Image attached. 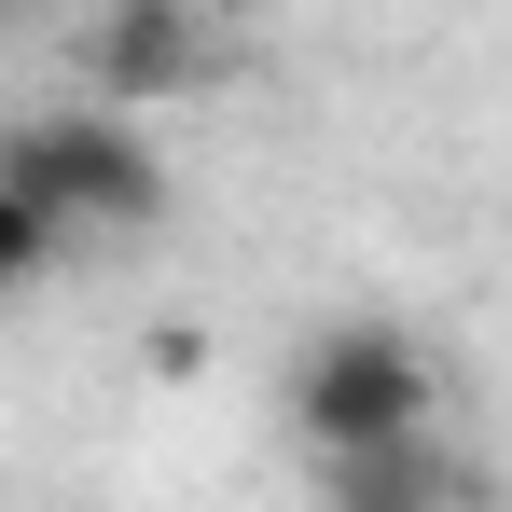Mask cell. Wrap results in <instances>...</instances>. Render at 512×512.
I'll return each mask as SVG.
<instances>
[{"label": "cell", "mask_w": 512, "mask_h": 512, "mask_svg": "<svg viewBox=\"0 0 512 512\" xmlns=\"http://www.w3.org/2000/svg\"><path fill=\"white\" fill-rule=\"evenodd\" d=\"M0 180H28L70 236H153V222H167V153H153L111 97H70V111L0 125Z\"/></svg>", "instance_id": "6da1fadb"}, {"label": "cell", "mask_w": 512, "mask_h": 512, "mask_svg": "<svg viewBox=\"0 0 512 512\" xmlns=\"http://www.w3.org/2000/svg\"><path fill=\"white\" fill-rule=\"evenodd\" d=\"M222 14H194V0H97L84 14V97L111 111H167V97H208L222 84V42H208Z\"/></svg>", "instance_id": "3957f363"}, {"label": "cell", "mask_w": 512, "mask_h": 512, "mask_svg": "<svg viewBox=\"0 0 512 512\" xmlns=\"http://www.w3.org/2000/svg\"><path fill=\"white\" fill-rule=\"evenodd\" d=\"M443 416V374L402 319H333V333L291 360V429L319 457H360V443H402V429Z\"/></svg>", "instance_id": "7a4b0ae2"}, {"label": "cell", "mask_w": 512, "mask_h": 512, "mask_svg": "<svg viewBox=\"0 0 512 512\" xmlns=\"http://www.w3.org/2000/svg\"><path fill=\"white\" fill-rule=\"evenodd\" d=\"M70 250H84V236H70V222H56L28 180H0V305H14V291H42Z\"/></svg>", "instance_id": "5b68a950"}, {"label": "cell", "mask_w": 512, "mask_h": 512, "mask_svg": "<svg viewBox=\"0 0 512 512\" xmlns=\"http://www.w3.org/2000/svg\"><path fill=\"white\" fill-rule=\"evenodd\" d=\"M333 471V499L388 512V499H471L485 471H457V457H429V429H402V443H360V457H319Z\"/></svg>", "instance_id": "277c9868"}, {"label": "cell", "mask_w": 512, "mask_h": 512, "mask_svg": "<svg viewBox=\"0 0 512 512\" xmlns=\"http://www.w3.org/2000/svg\"><path fill=\"white\" fill-rule=\"evenodd\" d=\"M194 14H250V0H194Z\"/></svg>", "instance_id": "52a82bcc"}, {"label": "cell", "mask_w": 512, "mask_h": 512, "mask_svg": "<svg viewBox=\"0 0 512 512\" xmlns=\"http://www.w3.org/2000/svg\"><path fill=\"white\" fill-rule=\"evenodd\" d=\"M139 360H153V374H194V360H208V333H194V319H153V346H139Z\"/></svg>", "instance_id": "8992f818"}]
</instances>
